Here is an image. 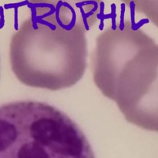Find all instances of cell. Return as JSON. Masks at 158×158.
Masks as SVG:
<instances>
[{"mask_svg": "<svg viewBox=\"0 0 158 158\" xmlns=\"http://www.w3.org/2000/svg\"><path fill=\"white\" fill-rule=\"evenodd\" d=\"M154 39L131 20L120 19L99 35L94 53V80L102 94L114 98L116 82L124 65L140 49L154 43Z\"/></svg>", "mask_w": 158, "mask_h": 158, "instance_id": "277c9868", "label": "cell"}, {"mask_svg": "<svg viewBox=\"0 0 158 158\" xmlns=\"http://www.w3.org/2000/svg\"><path fill=\"white\" fill-rule=\"evenodd\" d=\"M29 3V0H26L24 2H22L18 3V4H10V5H5V8L6 9H9L10 7H14V6H24V5H28Z\"/></svg>", "mask_w": 158, "mask_h": 158, "instance_id": "5b68a950", "label": "cell"}, {"mask_svg": "<svg viewBox=\"0 0 158 158\" xmlns=\"http://www.w3.org/2000/svg\"><path fill=\"white\" fill-rule=\"evenodd\" d=\"M32 16L12 35L9 47L12 70L30 87L60 90L77 84L86 68V29L60 26Z\"/></svg>", "mask_w": 158, "mask_h": 158, "instance_id": "6da1fadb", "label": "cell"}, {"mask_svg": "<svg viewBox=\"0 0 158 158\" xmlns=\"http://www.w3.org/2000/svg\"><path fill=\"white\" fill-rule=\"evenodd\" d=\"M0 158H95L82 130L66 114L39 101L0 106Z\"/></svg>", "mask_w": 158, "mask_h": 158, "instance_id": "7a4b0ae2", "label": "cell"}, {"mask_svg": "<svg viewBox=\"0 0 158 158\" xmlns=\"http://www.w3.org/2000/svg\"><path fill=\"white\" fill-rule=\"evenodd\" d=\"M113 100L129 123L158 132V44L140 49L123 66Z\"/></svg>", "mask_w": 158, "mask_h": 158, "instance_id": "3957f363", "label": "cell"}]
</instances>
